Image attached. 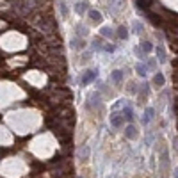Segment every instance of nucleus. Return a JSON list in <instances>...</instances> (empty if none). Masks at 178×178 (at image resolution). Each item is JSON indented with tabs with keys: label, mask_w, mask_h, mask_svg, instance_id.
<instances>
[{
	"label": "nucleus",
	"mask_w": 178,
	"mask_h": 178,
	"mask_svg": "<svg viewBox=\"0 0 178 178\" xmlns=\"http://www.w3.org/2000/svg\"><path fill=\"white\" fill-rule=\"evenodd\" d=\"M134 30H135V32H137V34H139V32H142L144 28H142V25H141V23H139V21H134Z\"/></svg>",
	"instance_id": "obj_16"
},
{
	"label": "nucleus",
	"mask_w": 178,
	"mask_h": 178,
	"mask_svg": "<svg viewBox=\"0 0 178 178\" xmlns=\"http://www.w3.org/2000/svg\"><path fill=\"white\" fill-rule=\"evenodd\" d=\"M123 116H125V119L132 121V119H134V112H132V109H130V107H125V109H123Z\"/></svg>",
	"instance_id": "obj_9"
},
{
	"label": "nucleus",
	"mask_w": 178,
	"mask_h": 178,
	"mask_svg": "<svg viewBox=\"0 0 178 178\" xmlns=\"http://www.w3.org/2000/svg\"><path fill=\"white\" fill-rule=\"evenodd\" d=\"M71 46H73V48H84V41H78V39H71Z\"/></svg>",
	"instance_id": "obj_14"
},
{
	"label": "nucleus",
	"mask_w": 178,
	"mask_h": 178,
	"mask_svg": "<svg viewBox=\"0 0 178 178\" xmlns=\"http://www.w3.org/2000/svg\"><path fill=\"white\" fill-rule=\"evenodd\" d=\"M89 16H91V20L94 21V23H100V21H102V13H98V11H89Z\"/></svg>",
	"instance_id": "obj_8"
},
{
	"label": "nucleus",
	"mask_w": 178,
	"mask_h": 178,
	"mask_svg": "<svg viewBox=\"0 0 178 178\" xmlns=\"http://www.w3.org/2000/svg\"><path fill=\"white\" fill-rule=\"evenodd\" d=\"M157 55H158V61H160V63H166V61H167L166 52H164V46H157Z\"/></svg>",
	"instance_id": "obj_7"
},
{
	"label": "nucleus",
	"mask_w": 178,
	"mask_h": 178,
	"mask_svg": "<svg viewBox=\"0 0 178 178\" xmlns=\"http://www.w3.org/2000/svg\"><path fill=\"white\" fill-rule=\"evenodd\" d=\"M96 75H98V71H96V70H89V71H85L84 77L80 78V84H82V85H87L89 82H93V80L96 78Z\"/></svg>",
	"instance_id": "obj_1"
},
{
	"label": "nucleus",
	"mask_w": 178,
	"mask_h": 178,
	"mask_svg": "<svg viewBox=\"0 0 178 178\" xmlns=\"http://www.w3.org/2000/svg\"><path fill=\"white\" fill-rule=\"evenodd\" d=\"M164 82H166V78H164V75H162V73H157L155 77H153V84H155L157 87H162V85H164Z\"/></svg>",
	"instance_id": "obj_4"
},
{
	"label": "nucleus",
	"mask_w": 178,
	"mask_h": 178,
	"mask_svg": "<svg viewBox=\"0 0 178 178\" xmlns=\"http://www.w3.org/2000/svg\"><path fill=\"white\" fill-rule=\"evenodd\" d=\"M123 119H125V118H121V114H112V116H111V125H112L114 128H119L121 125H123Z\"/></svg>",
	"instance_id": "obj_2"
},
{
	"label": "nucleus",
	"mask_w": 178,
	"mask_h": 178,
	"mask_svg": "<svg viewBox=\"0 0 178 178\" xmlns=\"http://www.w3.org/2000/svg\"><path fill=\"white\" fill-rule=\"evenodd\" d=\"M87 157H89V148H87V146H84V148L80 150V158H82V160H85Z\"/></svg>",
	"instance_id": "obj_13"
},
{
	"label": "nucleus",
	"mask_w": 178,
	"mask_h": 178,
	"mask_svg": "<svg viewBox=\"0 0 178 178\" xmlns=\"http://www.w3.org/2000/svg\"><path fill=\"white\" fill-rule=\"evenodd\" d=\"M118 36H119L121 39H127L128 37V30L125 27H119V30H118Z\"/></svg>",
	"instance_id": "obj_12"
},
{
	"label": "nucleus",
	"mask_w": 178,
	"mask_h": 178,
	"mask_svg": "<svg viewBox=\"0 0 178 178\" xmlns=\"http://www.w3.org/2000/svg\"><path fill=\"white\" fill-rule=\"evenodd\" d=\"M105 50H107V52H114V46H112V45H107Z\"/></svg>",
	"instance_id": "obj_18"
},
{
	"label": "nucleus",
	"mask_w": 178,
	"mask_h": 178,
	"mask_svg": "<svg viewBox=\"0 0 178 178\" xmlns=\"http://www.w3.org/2000/svg\"><path fill=\"white\" fill-rule=\"evenodd\" d=\"M141 50L142 52H144V54H150V52H151V50H153V45H151V43L150 41H144L141 45Z\"/></svg>",
	"instance_id": "obj_10"
},
{
	"label": "nucleus",
	"mask_w": 178,
	"mask_h": 178,
	"mask_svg": "<svg viewBox=\"0 0 178 178\" xmlns=\"http://www.w3.org/2000/svg\"><path fill=\"white\" fill-rule=\"evenodd\" d=\"M153 116H155V111H153L151 107H148V109H146V116H144V123H148Z\"/></svg>",
	"instance_id": "obj_11"
},
{
	"label": "nucleus",
	"mask_w": 178,
	"mask_h": 178,
	"mask_svg": "<svg viewBox=\"0 0 178 178\" xmlns=\"http://www.w3.org/2000/svg\"><path fill=\"white\" fill-rule=\"evenodd\" d=\"M125 135H127L128 139H135V137H137V130H135L134 125H128V127L125 128Z\"/></svg>",
	"instance_id": "obj_3"
},
{
	"label": "nucleus",
	"mask_w": 178,
	"mask_h": 178,
	"mask_svg": "<svg viewBox=\"0 0 178 178\" xmlns=\"http://www.w3.org/2000/svg\"><path fill=\"white\" fill-rule=\"evenodd\" d=\"M112 80L116 82V84H119L121 80H123V71H121V70H114L112 71Z\"/></svg>",
	"instance_id": "obj_6"
},
{
	"label": "nucleus",
	"mask_w": 178,
	"mask_h": 178,
	"mask_svg": "<svg viewBox=\"0 0 178 178\" xmlns=\"http://www.w3.org/2000/svg\"><path fill=\"white\" fill-rule=\"evenodd\" d=\"M75 11H77L78 14H84L85 11H87V2H78L77 6H75Z\"/></svg>",
	"instance_id": "obj_5"
},
{
	"label": "nucleus",
	"mask_w": 178,
	"mask_h": 178,
	"mask_svg": "<svg viewBox=\"0 0 178 178\" xmlns=\"http://www.w3.org/2000/svg\"><path fill=\"white\" fill-rule=\"evenodd\" d=\"M102 34H103V36H107V37H109V36H112V30H111V28H109V27H103V28H102Z\"/></svg>",
	"instance_id": "obj_17"
},
{
	"label": "nucleus",
	"mask_w": 178,
	"mask_h": 178,
	"mask_svg": "<svg viewBox=\"0 0 178 178\" xmlns=\"http://www.w3.org/2000/svg\"><path fill=\"white\" fill-rule=\"evenodd\" d=\"M135 70H137V73H139L141 77H144V73H146V68H144L142 64H137V66H135Z\"/></svg>",
	"instance_id": "obj_15"
}]
</instances>
